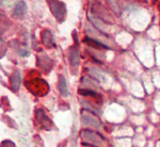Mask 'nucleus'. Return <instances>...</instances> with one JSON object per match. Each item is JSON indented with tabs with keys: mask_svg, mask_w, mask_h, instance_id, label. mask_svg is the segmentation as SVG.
<instances>
[{
	"mask_svg": "<svg viewBox=\"0 0 160 147\" xmlns=\"http://www.w3.org/2000/svg\"><path fill=\"white\" fill-rule=\"evenodd\" d=\"M42 43L47 48H51L56 46V43L53 41V35L49 30H44L42 32Z\"/></svg>",
	"mask_w": 160,
	"mask_h": 147,
	"instance_id": "8",
	"label": "nucleus"
},
{
	"mask_svg": "<svg viewBox=\"0 0 160 147\" xmlns=\"http://www.w3.org/2000/svg\"><path fill=\"white\" fill-rule=\"evenodd\" d=\"M38 66L41 69L45 71H49L47 69V66H49L51 68L52 66V61L48 58V56H38Z\"/></svg>",
	"mask_w": 160,
	"mask_h": 147,
	"instance_id": "9",
	"label": "nucleus"
},
{
	"mask_svg": "<svg viewBox=\"0 0 160 147\" xmlns=\"http://www.w3.org/2000/svg\"><path fill=\"white\" fill-rule=\"evenodd\" d=\"M79 94L83 95V96H92V97H98V94H97L95 91H92V90H79Z\"/></svg>",
	"mask_w": 160,
	"mask_h": 147,
	"instance_id": "12",
	"label": "nucleus"
},
{
	"mask_svg": "<svg viewBox=\"0 0 160 147\" xmlns=\"http://www.w3.org/2000/svg\"><path fill=\"white\" fill-rule=\"evenodd\" d=\"M81 138L83 139L86 142L95 144V145H102V144L104 143V141H105L104 136L100 135L99 133H96V132L91 131V130L81 131Z\"/></svg>",
	"mask_w": 160,
	"mask_h": 147,
	"instance_id": "2",
	"label": "nucleus"
},
{
	"mask_svg": "<svg viewBox=\"0 0 160 147\" xmlns=\"http://www.w3.org/2000/svg\"><path fill=\"white\" fill-rule=\"evenodd\" d=\"M26 13H27V4L24 0H20L17 2L13 10V16L15 18H24Z\"/></svg>",
	"mask_w": 160,
	"mask_h": 147,
	"instance_id": "5",
	"label": "nucleus"
},
{
	"mask_svg": "<svg viewBox=\"0 0 160 147\" xmlns=\"http://www.w3.org/2000/svg\"><path fill=\"white\" fill-rule=\"evenodd\" d=\"M59 92H60L62 97H68V83H66V80L63 76H59Z\"/></svg>",
	"mask_w": 160,
	"mask_h": 147,
	"instance_id": "10",
	"label": "nucleus"
},
{
	"mask_svg": "<svg viewBox=\"0 0 160 147\" xmlns=\"http://www.w3.org/2000/svg\"><path fill=\"white\" fill-rule=\"evenodd\" d=\"M84 42H87L93 48H97V49H109V47H108V46H106L105 44L100 43V42H98V41H96V40H93V38L86 37Z\"/></svg>",
	"mask_w": 160,
	"mask_h": 147,
	"instance_id": "11",
	"label": "nucleus"
},
{
	"mask_svg": "<svg viewBox=\"0 0 160 147\" xmlns=\"http://www.w3.org/2000/svg\"><path fill=\"white\" fill-rule=\"evenodd\" d=\"M1 3H3V0H1Z\"/></svg>",
	"mask_w": 160,
	"mask_h": 147,
	"instance_id": "15",
	"label": "nucleus"
},
{
	"mask_svg": "<svg viewBox=\"0 0 160 147\" xmlns=\"http://www.w3.org/2000/svg\"><path fill=\"white\" fill-rule=\"evenodd\" d=\"M68 60L69 64H71L72 67H77L80 61V56H79V51L76 47H71L68 50Z\"/></svg>",
	"mask_w": 160,
	"mask_h": 147,
	"instance_id": "7",
	"label": "nucleus"
},
{
	"mask_svg": "<svg viewBox=\"0 0 160 147\" xmlns=\"http://www.w3.org/2000/svg\"><path fill=\"white\" fill-rule=\"evenodd\" d=\"M47 1H48V3H50V2H51V1H53V0H47Z\"/></svg>",
	"mask_w": 160,
	"mask_h": 147,
	"instance_id": "14",
	"label": "nucleus"
},
{
	"mask_svg": "<svg viewBox=\"0 0 160 147\" xmlns=\"http://www.w3.org/2000/svg\"><path fill=\"white\" fill-rule=\"evenodd\" d=\"M35 117H37V120L41 124V126L44 127L45 129H51L52 127V122L49 117L46 115V113L44 112L43 109H37L35 110Z\"/></svg>",
	"mask_w": 160,
	"mask_h": 147,
	"instance_id": "3",
	"label": "nucleus"
},
{
	"mask_svg": "<svg viewBox=\"0 0 160 147\" xmlns=\"http://www.w3.org/2000/svg\"><path fill=\"white\" fill-rule=\"evenodd\" d=\"M1 147H15V144L13 143L12 141L7 140V141H3L1 143Z\"/></svg>",
	"mask_w": 160,
	"mask_h": 147,
	"instance_id": "13",
	"label": "nucleus"
},
{
	"mask_svg": "<svg viewBox=\"0 0 160 147\" xmlns=\"http://www.w3.org/2000/svg\"><path fill=\"white\" fill-rule=\"evenodd\" d=\"M50 11L59 22H63L66 18V4L60 0H53L49 3Z\"/></svg>",
	"mask_w": 160,
	"mask_h": 147,
	"instance_id": "1",
	"label": "nucleus"
},
{
	"mask_svg": "<svg viewBox=\"0 0 160 147\" xmlns=\"http://www.w3.org/2000/svg\"><path fill=\"white\" fill-rule=\"evenodd\" d=\"M20 83H22V74L20 71H15L12 74L11 78H10V84H11V89L14 92H17L20 87Z\"/></svg>",
	"mask_w": 160,
	"mask_h": 147,
	"instance_id": "6",
	"label": "nucleus"
},
{
	"mask_svg": "<svg viewBox=\"0 0 160 147\" xmlns=\"http://www.w3.org/2000/svg\"><path fill=\"white\" fill-rule=\"evenodd\" d=\"M81 123L83 125L87 126H92L95 128H99L102 126V122L99 120V118L96 115H92V114H82L81 115Z\"/></svg>",
	"mask_w": 160,
	"mask_h": 147,
	"instance_id": "4",
	"label": "nucleus"
}]
</instances>
